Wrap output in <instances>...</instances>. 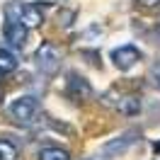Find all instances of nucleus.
I'll return each mask as SVG.
<instances>
[{
	"instance_id": "f257e3e1",
	"label": "nucleus",
	"mask_w": 160,
	"mask_h": 160,
	"mask_svg": "<svg viewBox=\"0 0 160 160\" xmlns=\"http://www.w3.org/2000/svg\"><path fill=\"white\" fill-rule=\"evenodd\" d=\"M34 63H37V68L44 70V73H53L61 63V51L56 49V44L44 41L39 49H37V53H34Z\"/></svg>"
},
{
	"instance_id": "f03ea898",
	"label": "nucleus",
	"mask_w": 160,
	"mask_h": 160,
	"mask_svg": "<svg viewBox=\"0 0 160 160\" xmlns=\"http://www.w3.org/2000/svg\"><path fill=\"white\" fill-rule=\"evenodd\" d=\"M10 114L17 121H22V124H29V121L34 119V114H37V100L29 97V95H24V97H20V100H15L10 104Z\"/></svg>"
},
{
	"instance_id": "7ed1b4c3",
	"label": "nucleus",
	"mask_w": 160,
	"mask_h": 160,
	"mask_svg": "<svg viewBox=\"0 0 160 160\" xmlns=\"http://www.w3.org/2000/svg\"><path fill=\"white\" fill-rule=\"evenodd\" d=\"M138 49L136 46H131V44H126V46H119V49L112 51V61H114V66L119 70H129L136 66V61H138Z\"/></svg>"
},
{
	"instance_id": "20e7f679",
	"label": "nucleus",
	"mask_w": 160,
	"mask_h": 160,
	"mask_svg": "<svg viewBox=\"0 0 160 160\" xmlns=\"http://www.w3.org/2000/svg\"><path fill=\"white\" fill-rule=\"evenodd\" d=\"M68 97L70 100H75V102H82V100H88L92 95V88H90V82L85 78H80L78 73H70L68 75Z\"/></svg>"
},
{
	"instance_id": "39448f33",
	"label": "nucleus",
	"mask_w": 160,
	"mask_h": 160,
	"mask_svg": "<svg viewBox=\"0 0 160 160\" xmlns=\"http://www.w3.org/2000/svg\"><path fill=\"white\" fill-rule=\"evenodd\" d=\"M136 136H138V131H126V133H121L119 138H114V141H109V143L102 146V155H117V153H124L129 146L136 143Z\"/></svg>"
},
{
	"instance_id": "423d86ee",
	"label": "nucleus",
	"mask_w": 160,
	"mask_h": 160,
	"mask_svg": "<svg viewBox=\"0 0 160 160\" xmlns=\"http://www.w3.org/2000/svg\"><path fill=\"white\" fill-rule=\"evenodd\" d=\"M17 22H20L24 29H34V27H39L41 22H44V12L37 5H22L20 15H17Z\"/></svg>"
},
{
	"instance_id": "0eeeda50",
	"label": "nucleus",
	"mask_w": 160,
	"mask_h": 160,
	"mask_svg": "<svg viewBox=\"0 0 160 160\" xmlns=\"http://www.w3.org/2000/svg\"><path fill=\"white\" fill-rule=\"evenodd\" d=\"M2 34H5V39L10 41L15 49H22V46H24V41H27V29L22 27L20 22H15V20H8V22H5Z\"/></svg>"
},
{
	"instance_id": "6e6552de",
	"label": "nucleus",
	"mask_w": 160,
	"mask_h": 160,
	"mask_svg": "<svg viewBox=\"0 0 160 160\" xmlns=\"http://www.w3.org/2000/svg\"><path fill=\"white\" fill-rule=\"evenodd\" d=\"M39 160H70V153L58 146H49L39 150Z\"/></svg>"
},
{
	"instance_id": "1a4fd4ad",
	"label": "nucleus",
	"mask_w": 160,
	"mask_h": 160,
	"mask_svg": "<svg viewBox=\"0 0 160 160\" xmlns=\"http://www.w3.org/2000/svg\"><path fill=\"white\" fill-rule=\"evenodd\" d=\"M17 68V58H15V53L10 49H0V73L5 75V73H12V70Z\"/></svg>"
},
{
	"instance_id": "9d476101",
	"label": "nucleus",
	"mask_w": 160,
	"mask_h": 160,
	"mask_svg": "<svg viewBox=\"0 0 160 160\" xmlns=\"http://www.w3.org/2000/svg\"><path fill=\"white\" fill-rule=\"evenodd\" d=\"M20 153H17V146L8 138H0V160H17Z\"/></svg>"
},
{
	"instance_id": "9b49d317",
	"label": "nucleus",
	"mask_w": 160,
	"mask_h": 160,
	"mask_svg": "<svg viewBox=\"0 0 160 160\" xmlns=\"http://www.w3.org/2000/svg\"><path fill=\"white\" fill-rule=\"evenodd\" d=\"M119 109L124 112V114H138V109H141V100H138V97H126V100H121Z\"/></svg>"
},
{
	"instance_id": "f8f14e48",
	"label": "nucleus",
	"mask_w": 160,
	"mask_h": 160,
	"mask_svg": "<svg viewBox=\"0 0 160 160\" xmlns=\"http://www.w3.org/2000/svg\"><path fill=\"white\" fill-rule=\"evenodd\" d=\"M138 2H143V5H148V8H153V5H160V0H138Z\"/></svg>"
},
{
	"instance_id": "ddd939ff",
	"label": "nucleus",
	"mask_w": 160,
	"mask_h": 160,
	"mask_svg": "<svg viewBox=\"0 0 160 160\" xmlns=\"http://www.w3.org/2000/svg\"><path fill=\"white\" fill-rule=\"evenodd\" d=\"M85 160H109L107 155H92V158H85Z\"/></svg>"
},
{
	"instance_id": "4468645a",
	"label": "nucleus",
	"mask_w": 160,
	"mask_h": 160,
	"mask_svg": "<svg viewBox=\"0 0 160 160\" xmlns=\"http://www.w3.org/2000/svg\"><path fill=\"white\" fill-rule=\"evenodd\" d=\"M155 82H158V85H160V63H158V66H155Z\"/></svg>"
},
{
	"instance_id": "2eb2a0df",
	"label": "nucleus",
	"mask_w": 160,
	"mask_h": 160,
	"mask_svg": "<svg viewBox=\"0 0 160 160\" xmlns=\"http://www.w3.org/2000/svg\"><path fill=\"white\" fill-rule=\"evenodd\" d=\"M155 150H158V153H160V143H155Z\"/></svg>"
}]
</instances>
